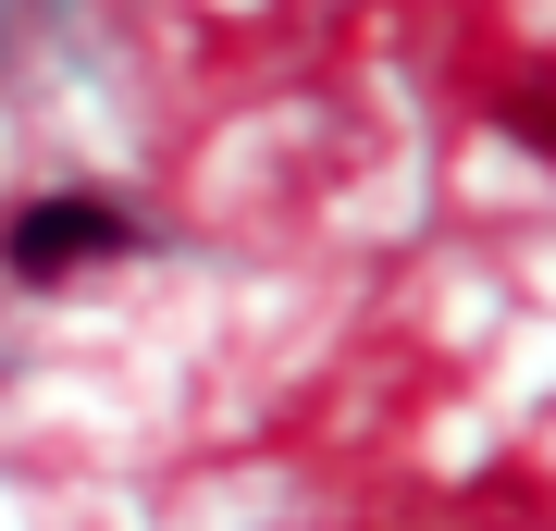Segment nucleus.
<instances>
[{"label":"nucleus","instance_id":"obj_1","mask_svg":"<svg viewBox=\"0 0 556 531\" xmlns=\"http://www.w3.org/2000/svg\"><path fill=\"white\" fill-rule=\"evenodd\" d=\"M124 248H137V223H124L112 198H87V186H50V198H25V211L0 223V273L13 285H75V273H100Z\"/></svg>","mask_w":556,"mask_h":531},{"label":"nucleus","instance_id":"obj_2","mask_svg":"<svg viewBox=\"0 0 556 531\" xmlns=\"http://www.w3.org/2000/svg\"><path fill=\"white\" fill-rule=\"evenodd\" d=\"M495 124H507L532 161H556V62H519V75H507V99H495Z\"/></svg>","mask_w":556,"mask_h":531}]
</instances>
